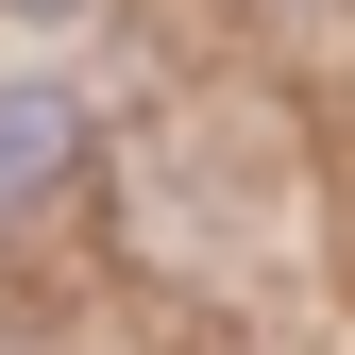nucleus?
<instances>
[{
  "instance_id": "obj_1",
  "label": "nucleus",
  "mask_w": 355,
  "mask_h": 355,
  "mask_svg": "<svg viewBox=\"0 0 355 355\" xmlns=\"http://www.w3.org/2000/svg\"><path fill=\"white\" fill-rule=\"evenodd\" d=\"M68 153H85V102L68 85H0V220H34L68 187Z\"/></svg>"
},
{
  "instance_id": "obj_2",
  "label": "nucleus",
  "mask_w": 355,
  "mask_h": 355,
  "mask_svg": "<svg viewBox=\"0 0 355 355\" xmlns=\"http://www.w3.org/2000/svg\"><path fill=\"white\" fill-rule=\"evenodd\" d=\"M17 17H68V0H17Z\"/></svg>"
}]
</instances>
